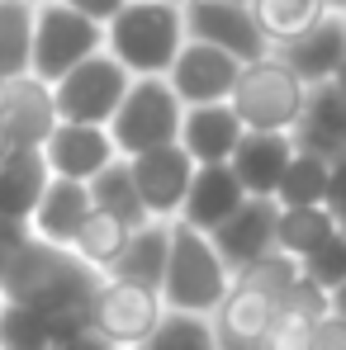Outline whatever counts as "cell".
Here are the masks:
<instances>
[{"mask_svg": "<svg viewBox=\"0 0 346 350\" xmlns=\"http://www.w3.org/2000/svg\"><path fill=\"white\" fill-rule=\"evenodd\" d=\"M100 284H105V275L90 270L76 251H62V246L29 237V246L14 256L0 293H5V303L34 308L53 327V341H58L66 332L90 327V303H95Z\"/></svg>", "mask_w": 346, "mask_h": 350, "instance_id": "6da1fadb", "label": "cell"}, {"mask_svg": "<svg viewBox=\"0 0 346 350\" xmlns=\"http://www.w3.org/2000/svg\"><path fill=\"white\" fill-rule=\"evenodd\" d=\"M185 48V14L166 0H128L105 24V53L133 76H166Z\"/></svg>", "mask_w": 346, "mask_h": 350, "instance_id": "7a4b0ae2", "label": "cell"}, {"mask_svg": "<svg viewBox=\"0 0 346 350\" xmlns=\"http://www.w3.org/2000/svg\"><path fill=\"white\" fill-rule=\"evenodd\" d=\"M232 275L214 241L185 223H171V260L162 280V303L166 312H190V317H214L232 293Z\"/></svg>", "mask_w": 346, "mask_h": 350, "instance_id": "3957f363", "label": "cell"}, {"mask_svg": "<svg viewBox=\"0 0 346 350\" xmlns=\"http://www.w3.org/2000/svg\"><path fill=\"white\" fill-rule=\"evenodd\" d=\"M228 105L247 133H294L308 105V85L271 53V57L242 66Z\"/></svg>", "mask_w": 346, "mask_h": 350, "instance_id": "277c9868", "label": "cell"}, {"mask_svg": "<svg viewBox=\"0 0 346 350\" xmlns=\"http://www.w3.org/2000/svg\"><path fill=\"white\" fill-rule=\"evenodd\" d=\"M180 123H185V105L175 100L166 76H143L128 85L123 105H119L110 137H114L119 157H143L157 147H175L180 142Z\"/></svg>", "mask_w": 346, "mask_h": 350, "instance_id": "5b68a950", "label": "cell"}, {"mask_svg": "<svg viewBox=\"0 0 346 350\" xmlns=\"http://www.w3.org/2000/svg\"><path fill=\"white\" fill-rule=\"evenodd\" d=\"M105 53V24L76 14L62 0H43L34 14V76L43 85H58L66 71Z\"/></svg>", "mask_w": 346, "mask_h": 350, "instance_id": "8992f818", "label": "cell"}, {"mask_svg": "<svg viewBox=\"0 0 346 350\" xmlns=\"http://www.w3.org/2000/svg\"><path fill=\"white\" fill-rule=\"evenodd\" d=\"M133 76L119 66L110 53L81 62L76 71H66L58 85H53V105H58L62 123H90V128H110L128 95Z\"/></svg>", "mask_w": 346, "mask_h": 350, "instance_id": "52a82bcc", "label": "cell"}, {"mask_svg": "<svg viewBox=\"0 0 346 350\" xmlns=\"http://www.w3.org/2000/svg\"><path fill=\"white\" fill-rule=\"evenodd\" d=\"M166 317V303L157 289H143V284H128V280H110L95 293L90 303V327L110 341L114 350H138L152 332L157 322Z\"/></svg>", "mask_w": 346, "mask_h": 350, "instance_id": "ba28073f", "label": "cell"}, {"mask_svg": "<svg viewBox=\"0 0 346 350\" xmlns=\"http://www.w3.org/2000/svg\"><path fill=\"white\" fill-rule=\"evenodd\" d=\"M180 14H185V38H190V43L223 48V53L237 57L242 66L271 57V43H266L256 14H251L247 5H228V0H185Z\"/></svg>", "mask_w": 346, "mask_h": 350, "instance_id": "9c48e42d", "label": "cell"}, {"mask_svg": "<svg viewBox=\"0 0 346 350\" xmlns=\"http://www.w3.org/2000/svg\"><path fill=\"white\" fill-rule=\"evenodd\" d=\"M128 171H133L138 194H143L147 218H152V223H175L199 166H195V161L185 157V147L175 142V147H157V152L128 157Z\"/></svg>", "mask_w": 346, "mask_h": 350, "instance_id": "30bf717a", "label": "cell"}, {"mask_svg": "<svg viewBox=\"0 0 346 350\" xmlns=\"http://www.w3.org/2000/svg\"><path fill=\"white\" fill-rule=\"evenodd\" d=\"M237 76H242V62L228 57L223 48H209V43H190L180 48L175 66L166 71L175 100L185 109H199V105H228L232 90H237Z\"/></svg>", "mask_w": 346, "mask_h": 350, "instance_id": "8fae6325", "label": "cell"}, {"mask_svg": "<svg viewBox=\"0 0 346 350\" xmlns=\"http://www.w3.org/2000/svg\"><path fill=\"white\" fill-rule=\"evenodd\" d=\"M48 171L53 180H76L90 185L100 171H110L119 161V147L110 137V128H90V123H58L53 137L43 142Z\"/></svg>", "mask_w": 346, "mask_h": 350, "instance_id": "7c38bea8", "label": "cell"}, {"mask_svg": "<svg viewBox=\"0 0 346 350\" xmlns=\"http://www.w3.org/2000/svg\"><path fill=\"white\" fill-rule=\"evenodd\" d=\"M275 223H280L275 199H247L219 232H209V241L232 275H247L256 260H266L275 251Z\"/></svg>", "mask_w": 346, "mask_h": 350, "instance_id": "4fadbf2b", "label": "cell"}, {"mask_svg": "<svg viewBox=\"0 0 346 350\" xmlns=\"http://www.w3.org/2000/svg\"><path fill=\"white\" fill-rule=\"evenodd\" d=\"M275 57L285 62L304 85H328V81H337V71L346 66V14H328V19L313 24L304 38L275 48Z\"/></svg>", "mask_w": 346, "mask_h": 350, "instance_id": "5bb4252c", "label": "cell"}, {"mask_svg": "<svg viewBox=\"0 0 346 350\" xmlns=\"http://www.w3.org/2000/svg\"><path fill=\"white\" fill-rule=\"evenodd\" d=\"M294 133H247L232 152V175L242 180V189L251 199H275L289 161H294Z\"/></svg>", "mask_w": 346, "mask_h": 350, "instance_id": "9a60e30c", "label": "cell"}, {"mask_svg": "<svg viewBox=\"0 0 346 350\" xmlns=\"http://www.w3.org/2000/svg\"><path fill=\"white\" fill-rule=\"evenodd\" d=\"M247 199H251V194L242 189V180L232 175V166H199L175 223H185V228H195V232L209 237V232H219Z\"/></svg>", "mask_w": 346, "mask_h": 350, "instance_id": "2e32d148", "label": "cell"}, {"mask_svg": "<svg viewBox=\"0 0 346 350\" xmlns=\"http://www.w3.org/2000/svg\"><path fill=\"white\" fill-rule=\"evenodd\" d=\"M247 137L242 118L232 114V105H199V109H185L180 123V147L195 166H228L237 142Z\"/></svg>", "mask_w": 346, "mask_h": 350, "instance_id": "e0dca14e", "label": "cell"}, {"mask_svg": "<svg viewBox=\"0 0 346 350\" xmlns=\"http://www.w3.org/2000/svg\"><path fill=\"white\" fill-rule=\"evenodd\" d=\"M48 185H53V171H48L43 147H14V152L0 161V218H10V223H34V213H38Z\"/></svg>", "mask_w": 346, "mask_h": 350, "instance_id": "ac0fdd59", "label": "cell"}, {"mask_svg": "<svg viewBox=\"0 0 346 350\" xmlns=\"http://www.w3.org/2000/svg\"><path fill=\"white\" fill-rule=\"evenodd\" d=\"M5 128H10V142L14 147H43L58 128V105H53V85H43L38 76H24V81H10L5 85Z\"/></svg>", "mask_w": 346, "mask_h": 350, "instance_id": "d6986e66", "label": "cell"}, {"mask_svg": "<svg viewBox=\"0 0 346 350\" xmlns=\"http://www.w3.org/2000/svg\"><path fill=\"white\" fill-rule=\"evenodd\" d=\"M294 147L308 157H323V161L346 157V100L332 81L308 85V105H304L299 128H294Z\"/></svg>", "mask_w": 346, "mask_h": 350, "instance_id": "ffe728a7", "label": "cell"}, {"mask_svg": "<svg viewBox=\"0 0 346 350\" xmlns=\"http://www.w3.org/2000/svg\"><path fill=\"white\" fill-rule=\"evenodd\" d=\"M90 213H95V204H90V185L53 180L48 194H43V204H38V213H34V223H29V232L38 237V241H48V246L71 251V241H76L81 228H86Z\"/></svg>", "mask_w": 346, "mask_h": 350, "instance_id": "44dd1931", "label": "cell"}, {"mask_svg": "<svg viewBox=\"0 0 346 350\" xmlns=\"http://www.w3.org/2000/svg\"><path fill=\"white\" fill-rule=\"evenodd\" d=\"M275 312H280V303H275V298H266L261 289H251V284L232 280V293L223 298V308L214 312V332H219V336H228V341H266V332H271Z\"/></svg>", "mask_w": 346, "mask_h": 350, "instance_id": "7402d4cb", "label": "cell"}, {"mask_svg": "<svg viewBox=\"0 0 346 350\" xmlns=\"http://www.w3.org/2000/svg\"><path fill=\"white\" fill-rule=\"evenodd\" d=\"M166 260H171V223H147L143 232H133L128 251L119 256V265L110 270V280H128V284H143V289L162 293Z\"/></svg>", "mask_w": 346, "mask_h": 350, "instance_id": "603a6c76", "label": "cell"}, {"mask_svg": "<svg viewBox=\"0 0 346 350\" xmlns=\"http://www.w3.org/2000/svg\"><path fill=\"white\" fill-rule=\"evenodd\" d=\"M34 0H0V85L34 76Z\"/></svg>", "mask_w": 346, "mask_h": 350, "instance_id": "cb8c5ba5", "label": "cell"}, {"mask_svg": "<svg viewBox=\"0 0 346 350\" xmlns=\"http://www.w3.org/2000/svg\"><path fill=\"white\" fill-rule=\"evenodd\" d=\"M90 204H95V213H110L119 218L128 232H143L152 218H147V208H143V194H138V185H133V171H128V161L119 157L110 171H100L90 180Z\"/></svg>", "mask_w": 346, "mask_h": 350, "instance_id": "d4e9b609", "label": "cell"}, {"mask_svg": "<svg viewBox=\"0 0 346 350\" xmlns=\"http://www.w3.org/2000/svg\"><path fill=\"white\" fill-rule=\"evenodd\" d=\"M251 14H256V24H261V33H266V43H271V53L285 48V43H294V38H304L313 24L328 19L323 0H256Z\"/></svg>", "mask_w": 346, "mask_h": 350, "instance_id": "484cf974", "label": "cell"}, {"mask_svg": "<svg viewBox=\"0 0 346 350\" xmlns=\"http://www.w3.org/2000/svg\"><path fill=\"white\" fill-rule=\"evenodd\" d=\"M337 228V218L318 204V208H280V223H275V251L289 256V260H308L323 241Z\"/></svg>", "mask_w": 346, "mask_h": 350, "instance_id": "4316f807", "label": "cell"}, {"mask_svg": "<svg viewBox=\"0 0 346 350\" xmlns=\"http://www.w3.org/2000/svg\"><path fill=\"white\" fill-rule=\"evenodd\" d=\"M128 241H133V232H128L119 218H110V213H90L86 228L76 232V241H71V251H76L90 270L110 275V270L119 265V256L128 251Z\"/></svg>", "mask_w": 346, "mask_h": 350, "instance_id": "83f0119b", "label": "cell"}, {"mask_svg": "<svg viewBox=\"0 0 346 350\" xmlns=\"http://www.w3.org/2000/svg\"><path fill=\"white\" fill-rule=\"evenodd\" d=\"M328 171H332V161L308 157V152H294L285 180L275 189V208H318L328 199Z\"/></svg>", "mask_w": 346, "mask_h": 350, "instance_id": "f1b7e54d", "label": "cell"}, {"mask_svg": "<svg viewBox=\"0 0 346 350\" xmlns=\"http://www.w3.org/2000/svg\"><path fill=\"white\" fill-rule=\"evenodd\" d=\"M138 350H219V332H214V317L166 312Z\"/></svg>", "mask_w": 346, "mask_h": 350, "instance_id": "f546056e", "label": "cell"}, {"mask_svg": "<svg viewBox=\"0 0 346 350\" xmlns=\"http://www.w3.org/2000/svg\"><path fill=\"white\" fill-rule=\"evenodd\" d=\"M0 350H53V327L24 308V303H5L0 317Z\"/></svg>", "mask_w": 346, "mask_h": 350, "instance_id": "4dcf8cb0", "label": "cell"}, {"mask_svg": "<svg viewBox=\"0 0 346 350\" xmlns=\"http://www.w3.org/2000/svg\"><path fill=\"white\" fill-rule=\"evenodd\" d=\"M299 270H304L308 284H318L323 293H337L346 284V232H332L308 260H299Z\"/></svg>", "mask_w": 346, "mask_h": 350, "instance_id": "1f68e13d", "label": "cell"}, {"mask_svg": "<svg viewBox=\"0 0 346 350\" xmlns=\"http://www.w3.org/2000/svg\"><path fill=\"white\" fill-rule=\"evenodd\" d=\"M237 280H242V284H251V289H261L266 298H275V303H280V298H285V293L304 280V270H299V260H289V256H280V251H271L266 260H256V265H251L247 275H237Z\"/></svg>", "mask_w": 346, "mask_h": 350, "instance_id": "d6a6232c", "label": "cell"}, {"mask_svg": "<svg viewBox=\"0 0 346 350\" xmlns=\"http://www.w3.org/2000/svg\"><path fill=\"white\" fill-rule=\"evenodd\" d=\"M280 312H294V317H304V322H323V317H332V293H323L318 284H308V280H299L294 289L280 298Z\"/></svg>", "mask_w": 346, "mask_h": 350, "instance_id": "836d02e7", "label": "cell"}, {"mask_svg": "<svg viewBox=\"0 0 346 350\" xmlns=\"http://www.w3.org/2000/svg\"><path fill=\"white\" fill-rule=\"evenodd\" d=\"M266 350H313V322H304L294 312H275V322L266 332Z\"/></svg>", "mask_w": 346, "mask_h": 350, "instance_id": "e575fe53", "label": "cell"}, {"mask_svg": "<svg viewBox=\"0 0 346 350\" xmlns=\"http://www.w3.org/2000/svg\"><path fill=\"white\" fill-rule=\"evenodd\" d=\"M29 223H10V218H0V284H5V275H10V265H14V256L29 246Z\"/></svg>", "mask_w": 346, "mask_h": 350, "instance_id": "d590c367", "label": "cell"}, {"mask_svg": "<svg viewBox=\"0 0 346 350\" xmlns=\"http://www.w3.org/2000/svg\"><path fill=\"white\" fill-rule=\"evenodd\" d=\"M323 208L337 218V228L346 232V157H337L332 171H328V199H323Z\"/></svg>", "mask_w": 346, "mask_h": 350, "instance_id": "8d00e7d4", "label": "cell"}, {"mask_svg": "<svg viewBox=\"0 0 346 350\" xmlns=\"http://www.w3.org/2000/svg\"><path fill=\"white\" fill-rule=\"evenodd\" d=\"M313 350H346V322L342 317H323L313 327Z\"/></svg>", "mask_w": 346, "mask_h": 350, "instance_id": "74e56055", "label": "cell"}, {"mask_svg": "<svg viewBox=\"0 0 346 350\" xmlns=\"http://www.w3.org/2000/svg\"><path fill=\"white\" fill-rule=\"evenodd\" d=\"M53 350H114L95 327H81V332H66V336H58L53 341Z\"/></svg>", "mask_w": 346, "mask_h": 350, "instance_id": "f35d334b", "label": "cell"}, {"mask_svg": "<svg viewBox=\"0 0 346 350\" xmlns=\"http://www.w3.org/2000/svg\"><path fill=\"white\" fill-rule=\"evenodd\" d=\"M62 5H71L76 14H86V19H95V24H110L119 10L128 5V0H62Z\"/></svg>", "mask_w": 346, "mask_h": 350, "instance_id": "ab89813d", "label": "cell"}, {"mask_svg": "<svg viewBox=\"0 0 346 350\" xmlns=\"http://www.w3.org/2000/svg\"><path fill=\"white\" fill-rule=\"evenodd\" d=\"M332 317H342V322H346V284L332 293Z\"/></svg>", "mask_w": 346, "mask_h": 350, "instance_id": "60d3db41", "label": "cell"}, {"mask_svg": "<svg viewBox=\"0 0 346 350\" xmlns=\"http://www.w3.org/2000/svg\"><path fill=\"white\" fill-rule=\"evenodd\" d=\"M14 152V142H10V128H5V118H0V161Z\"/></svg>", "mask_w": 346, "mask_h": 350, "instance_id": "b9f144b4", "label": "cell"}, {"mask_svg": "<svg viewBox=\"0 0 346 350\" xmlns=\"http://www.w3.org/2000/svg\"><path fill=\"white\" fill-rule=\"evenodd\" d=\"M323 10L328 14H346V0H323Z\"/></svg>", "mask_w": 346, "mask_h": 350, "instance_id": "7bdbcfd3", "label": "cell"}, {"mask_svg": "<svg viewBox=\"0 0 346 350\" xmlns=\"http://www.w3.org/2000/svg\"><path fill=\"white\" fill-rule=\"evenodd\" d=\"M332 85L342 90V100H346V66H342V71H337V81H332Z\"/></svg>", "mask_w": 346, "mask_h": 350, "instance_id": "ee69618b", "label": "cell"}, {"mask_svg": "<svg viewBox=\"0 0 346 350\" xmlns=\"http://www.w3.org/2000/svg\"><path fill=\"white\" fill-rule=\"evenodd\" d=\"M228 5H247V10H251V5H256V0H228Z\"/></svg>", "mask_w": 346, "mask_h": 350, "instance_id": "f6af8a7d", "label": "cell"}, {"mask_svg": "<svg viewBox=\"0 0 346 350\" xmlns=\"http://www.w3.org/2000/svg\"><path fill=\"white\" fill-rule=\"evenodd\" d=\"M0 317H5V293H0Z\"/></svg>", "mask_w": 346, "mask_h": 350, "instance_id": "bcb514c9", "label": "cell"}, {"mask_svg": "<svg viewBox=\"0 0 346 350\" xmlns=\"http://www.w3.org/2000/svg\"><path fill=\"white\" fill-rule=\"evenodd\" d=\"M166 5H185V0H166Z\"/></svg>", "mask_w": 346, "mask_h": 350, "instance_id": "7dc6e473", "label": "cell"}, {"mask_svg": "<svg viewBox=\"0 0 346 350\" xmlns=\"http://www.w3.org/2000/svg\"><path fill=\"white\" fill-rule=\"evenodd\" d=\"M34 5H43V0H34Z\"/></svg>", "mask_w": 346, "mask_h": 350, "instance_id": "c3c4849f", "label": "cell"}]
</instances>
